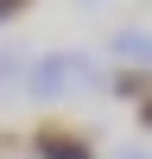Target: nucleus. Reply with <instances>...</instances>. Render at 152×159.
Wrapping results in <instances>:
<instances>
[{
  "instance_id": "f03ea898",
  "label": "nucleus",
  "mask_w": 152,
  "mask_h": 159,
  "mask_svg": "<svg viewBox=\"0 0 152 159\" xmlns=\"http://www.w3.org/2000/svg\"><path fill=\"white\" fill-rule=\"evenodd\" d=\"M32 153L38 159H95V140L70 121H38L32 127Z\"/></svg>"
},
{
  "instance_id": "7ed1b4c3",
  "label": "nucleus",
  "mask_w": 152,
  "mask_h": 159,
  "mask_svg": "<svg viewBox=\"0 0 152 159\" xmlns=\"http://www.w3.org/2000/svg\"><path fill=\"white\" fill-rule=\"evenodd\" d=\"M114 89H120V96H146V89H152V70H146V64H127V70H114Z\"/></svg>"
},
{
  "instance_id": "0eeeda50",
  "label": "nucleus",
  "mask_w": 152,
  "mask_h": 159,
  "mask_svg": "<svg viewBox=\"0 0 152 159\" xmlns=\"http://www.w3.org/2000/svg\"><path fill=\"white\" fill-rule=\"evenodd\" d=\"M139 127H152V89L139 96Z\"/></svg>"
},
{
  "instance_id": "6e6552de",
  "label": "nucleus",
  "mask_w": 152,
  "mask_h": 159,
  "mask_svg": "<svg viewBox=\"0 0 152 159\" xmlns=\"http://www.w3.org/2000/svg\"><path fill=\"white\" fill-rule=\"evenodd\" d=\"M120 159H146V153H120Z\"/></svg>"
},
{
  "instance_id": "423d86ee",
  "label": "nucleus",
  "mask_w": 152,
  "mask_h": 159,
  "mask_svg": "<svg viewBox=\"0 0 152 159\" xmlns=\"http://www.w3.org/2000/svg\"><path fill=\"white\" fill-rule=\"evenodd\" d=\"M25 7H32V0H0V25H6V19H19Z\"/></svg>"
},
{
  "instance_id": "f257e3e1",
  "label": "nucleus",
  "mask_w": 152,
  "mask_h": 159,
  "mask_svg": "<svg viewBox=\"0 0 152 159\" xmlns=\"http://www.w3.org/2000/svg\"><path fill=\"white\" fill-rule=\"evenodd\" d=\"M89 83H95V64L82 51H51V57H32V70H25V89L38 102H57L63 89H89Z\"/></svg>"
},
{
  "instance_id": "39448f33",
  "label": "nucleus",
  "mask_w": 152,
  "mask_h": 159,
  "mask_svg": "<svg viewBox=\"0 0 152 159\" xmlns=\"http://www.w3.org/2000/svg\"><path fill=\"white\" fill-rule=\"evenodd\" d=\"M0 83H19V51H0Z\"/></svg>"
},
{
  "instance_id": "20e7f679",
  "label": "nucleus",
  "mask_w": 152,
  "mask_h": 159,
  "mask_svg": "<svg viewBox=\"0 0 152 159\" xmlns=\"http://www.w3.org/2000/svg\"><path fill=\"white\" fill-rule=\"evenodd\" d=\"M114 51H120V57H146V64H152V32H114Z\"/></svg>"
}]
</instances>
